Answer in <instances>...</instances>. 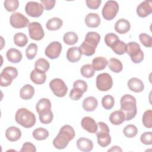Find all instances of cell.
<instances>
[{
	"label": "cell",
	"instance_id": "obj_1",
	"mask_svg": "<svg viewBox=\"0 0 152 152\" xmlns=\"http://www.w3.org/2000/svg\"><path fill=\"white\" fill-rule=\"evenodd\" d=\"M75 134V131L71 126L64 125L53 141V146L59 150L65 148L68 145L69 142L74 138Z\"/></svg>",
	"mask_w": 152,
	"mask_h": 152
},
{
	"label": "cell",
	"instance_id": "obj_2",
	"mask_svg": "<svg viewBox=\"0 0 152 152\" xmlns=\"http://www.w3.org/2000/svg\"><path fill=\"white\" fill-rule=\"evenodd\" d=\"M100 40V36L97 32H88L86 35L84 41L78 48L81 54L87 56L93 55L95 53Z\"/></svg>",
	"mask_w": 152,
	"mask_h": 152
},
{
	"label": "cell",
	"instance_id": "obj_3",
	"mask_svg": "<svg viewBox=\"0 0 152 152\" xmlns=\"http://www.w3.org/2000/svg\"><path fill=\"white\" fill-rule=\"evenodd\" d=\"M120 103L121 110L125 115V121L133 119L137 113L135 98L131 94H125L122 97Z\"/></svg>",
	"mask_w": 152,
	"mask_h": 152
},
{
	"label": "cell",
	"instance_id": "obj_4",
	"mask_svg": "<svg viewBox=\"0 0 152 152\" xmlns=\"http://www.w3.org/2000/svg\"><path fill=\"white\" fill-rule=\"evenodd\" d=\"M15 120L22 126L30 128L34 125L36 123V116L33 113L26 108L23 107L17 111Z\"/></svg>",
	"mask_w": 152,
	"mask_h": 152
},
{
	"label": "cell",
	"instance_id": "obj_5",
	"mask_svg": "<svg viewBox=\"0 0 152 152\" xmlns=\"http://www.w3.org/2000/svg\"><path fill=\"white\" fill-rule=\"evenodd\" d=\"M98 128L96 131L97 142L100 146L106 147L111 142V137L109 134V128L108 126L103 122L97 123Z\"/></svg>",
	"mask_w": 152,
	"mask_h": 152
},
{
	"label": "cell",
	"instance_id": "obj_6",
	"mask_svg": "<svg viewBox=\"0 0 152 152\" xmlns=\"http://www.w3.org/2000/svg\"><path fill=\"white\" fill-rule=\"evenodd\" d=\"M135 64H139L144 59V53L140 45L135 42H131L126 45V52Z\"/></svg>",
	"mask_w": 152,
	"mask_h": 152
},
{
	"label": "cell",
	"instance_id": "obj_7",
	"mask_svg": "<svg viewBox=\"0 0 152 152\" xmlns=\"http://www.w3.org/2000/svg\"><path fill=\"white\" fill-rule=\"evenodd\" d=\"M18 75L17 69L12 66H7L3 69L0 74V85L2 87H8L12 80Z\"/></svg>",
	"mask_w": 152,
	"mask_h": 152
},
{
	"label": "cell",
	"instance_id": "obj_8",
	"mask_svg": "<svg viewBox=\"0 0 152 152\" xmlns=\"http://www.w3.org/2000/svg\"><path fill=\"white\" fill-rule=\"evenodd\" d=\"M119 11V5L116 1H107L102 9L103 17L106 20H112L116 15Z\"/></svg>",
	"mask_w": 152,
	"mask_h": 152
},
{
	"label": "cell",
	"instance_id": "obj_9",
	"mask_svg": "<svg viewBox=\"0 0 152 152\" xmlns=\"http://www.w3.org/2000/svg\"><path fill=\"white\" fill-rule=\"evenodd\" d=\"M49 86L53 94L59 97H64L68 91V87L64 81L60 78H54L49 83Z\"/></svg>",
	"mask_w": 152,
	"mask_h": 152
},
{
	"label": "cell",
	"instance_id": "obj_10",
	"mask_svg": "<svg viewBox=\"0 0 152 152\" xmlns=\"http://www.w3.org/2000/svg\"><path fill=\"white\" fill-rule=\"evenodd\" d=\"M113 86V80L111 76L107 73L99 74L96 78V87L102 91H106L110 90Z\"/></svg>",
	"mask_w": 152,
	"mask_h": 152
},
{
	"label": "cell",
	"instance_id": "obj_11",
	"mask_svg": "<svg viewBox=\"0 0 152 152\" xmlns=\"http://www.w3.org/2000/svg\"><path fill=\"white\" fill-rule=\"evenodd\" d=\"M10 21L11 26L15 28L26 27L30 24L28 19L21 13L18 12H15L11 15Z\"/></svg>",
	"mask_w": 152,
	"mask_h": 152
},
{
	"label": "cell",
	"instance_id": "obj_12",
	"mask_svg": "<svg viewBox=\"0 0 152 152\" xmlns=\"http://www.w3.org/2000/svg\"><path fill=\"white\" fill-rule=\"evenodd\" d=\"M30 37L34 40H40L45 36V32L42 25L37 22H31L28 24Z\"/></svg>",
	"mask_w": 152,
	"mask_h": 152
},
{
	"label": "cell",
	"instance_id": "obj_13",
	"mask_svg": "<svg viewBox=\"0 0 152 152\" xmlns=\"http://www.w3.org/2000/svg\"><path fill=\"white\" fill-rule=\"evenodd\" d=\"M26 14L31 17L37 18L42 15L43 12V7L40 3L34 1L28 2L25 7Z\"/></svg>",
	"mask_w": 152,
	"mask_h": 152
},
{
	"label": "cell",
	"instance_id": "obj_14",
	"mask_svg": "<svg viewBox=\"0 0 152 152\" xmlns=\"http://www.w3.org/2000/svg\"><path fill=\"white\" fill-rule=\"evenodd\" d=\"M62 50V45L57 41L52 42L46 48L45 53L46 56L51 59H55L59 57Z\"/></svg>",
	"mask_w": 152,
	"mask_h": 152
},
{
	"label": "cell",
	"instance_id": "obj_15",
	"mask_svg": "<svg viewBox=\"0 0 152 152\" xmlns=\"http://www.w3.org/2000/svg\"><path fill=\"white\" fill-rule=\"evenodd\" d=\"M152 12V1H144L137 8V14L140 17H146Z\"/></svg>",
	"mask_w": 152,
	"mask_h": 152
},
{
	"label": "cell",
	"instance_id": "obj_16",
	"mask_svg": "<svg viewBox=\"0 0 152 152\" xmlns=\"http://www.w3.org/2000/svg\"><path fill=\"white\" fill-rule=\"evenodd\" d=\"M81 124L84 129L91 134L96 133L98 128L97 124H96V121L90 116L84 117L81 120Z\"/></svg>",
	"mask_w": 152,
	"mask_h": 152
},
{
	"label": "cell",
	"instance_id": "obj_17",
	"mask_svg": "<svg viewBox=\"0 0 152 152\" xmlns=\"http://www.w3.org/2000/svg\"><path fill=\"white\" fill-rule=\"evenodd\" d=\"M127 84L129 90L135 93L141 92L144 89V83L138 78H130L128 81Z\"/></svg>",
	"mask_w": 152,
	"mask_h": 152
},
{
	"label": "cell",
	"instance_id": "obj_18",
	"mask_svg": "<svg viewBox=\"0 0 152 152\" xmlns=\"http://www.w3.org/2000/svg\"><path fill=\"white\" fill-rule=\"evenodd\" d=\"M5 136L8 140L11 142L18 140L21 136V130L16 126H10L5 131Z\"/></svg>",
	"mask_w": 152,
	"mask_h": 152
},
{
	"label": "cell",
	"instance_id": "obj_19",
	"mask_svg": "<svg viewBox=\"0 0 152 152\" xmlns=\"http://www.w3.org/2000/svg\"><path fill=\"white\" fill-rule=\"evenodd\" d=\"M84 21L88 27L96 28L100 25L101 20L97 14L89 13L86 16Z\"/></svg>",
	"mask_w": 152,
	"mask_h": 152
},
{
	"label": "cell",
	"instance_id": "obj_20",
	"mask_svg": "<svg viewBox=\"0 0 152 152\" xmlns=\"http://www.w3.org/2000/svg\"><path fill=\"white\" fill-rule=\"evenodd\" d=\"M77 147L82 151H90L93 150V143L91 140L88 138L81 137L77 141Z\"/></svg>",
	"mask_w": 152,
	"mask_h": 152
},
{
	"label": "cell",
	"instance_id": "obj_21",
	"mask_svg": "<svg viewBox=\"0 0 152 152\" xmlns=\"http://www.w3.org/2000/svg\"><path fill=\"white\" fill-rule=\"evenodd\" d=\"M131 28V25L129 22L124 19H119L115 24V30L116 32L119 34H125L127 33Z\"/></svg>",
	"mask_w": 152,
	"mask_h": 152
},
{
	"label": "cell",
	"instance_id": "obj_22",
	"mask_svg": "<svg viewBox=\"0 0 152 152\" xmlns=\"http://www.w3.org/2000/svg\"><path fill=\"white\" fill-rule=\"evenodd\" d=\"M6 56L10 62L14 64L20 62L23 57L21 52L15 48L8 49L6 53Z\"/></svg>",
	"mask_w": 152,
	"mask_h": 152
},
{
	"label": "cell",
	"instance_id": "obj_23",
	"mask_svg": "<svg viewBox=\"0 0 152 152\" xmlns=\"http://www.w3.org/2000/svg\"><path fill=\"white\" fill-rule=\"evenodd\" d=\"M36 108L39 114L49 112L51 110V102L48 99L42 98L37 102Z\"/></svg>",
	"mask_w": 152,
	"mask_h": 152
},
{
	"label": "cell",
	"instance_id": "obj_24",
	"mask_svg": "<svg viewBox=\"0 0 152 152\" xmlns=\"http://www.w3.org/2000/svg\"><path fill=\"white\" fill-rule=\"evenodd\" d=\"M81 53L78 47H71L68 49L66 52V58L71 62H78L81 58Z\"/></svg>",
	"mask_w": 152,
	"mask_h": 152
},
{
	"label": "cell",
	"instance_id": "obj_25",
	"mask_svg": "<svg viewBox=\"0 0 152 152\" xmlns=\"http://www.w3.org/2000/svg\"><path fill=\"white\" fill-rule=\"evenodd\" d=\"M98 105L97 100L93 96L87 97L83 102V107L87 112L94 111Z\"/></svg>",
	"mask_w": 152,
	"mask_h": 152
},
{
	"label": "cell",
	"instance_id": "obj_26",
	"mask_svg": "<svg viewBox=\"0 0 152 152\" xmlns=\"http://www.w3.org/2000/svg\"><path fill=\"white\" fill-rule=\"evenodd\" d=\"M31 80L36 84H42L46 80V75L45 72L34 69L30 74Z\"/></svg>",
	"mask_w": 152,
	"mask_h": 152
},
{
	"label": "cell",
	"instance_id": "obj_27",
	"mask_svg": "<svg viewBox=\"0 0 152 152\" xmlns=\"http://www.w3.org/2000/svg\"><path fill=\"white\" fill-rule=\"evenodd\" d=\"M34 94V87L30 84H26L20 91V97L24 100L31 99Z\"/></svg>",
	"mask_w": 152,
	"mask_h": 152
},
{
	"label": "cell",
	"instance_id": "obj_28",
	"mask_svg": "<svg viewBox=\"0 0 152 152\" xmlns=\"http://www.w3.org/2000/svg\"><path fill=\"white\" fill-rule=\"evenodd\" d=\"M109 121L113 125H121L125 121V115L121 110L114 111L110 115Z\"/></svg>",
	"mask_w": 152,
	"mask_h": 152
},
{
	"label": "cell",
	"instance_id": "obj_29",
	"mask_svg": "<svg viewBox=\"0 0 152 152\" xmlns=\"http://www.w3.org/2000/svg\"><path fill=\"white\" fill-rule=\"evenodd\" d=\"M107 64L108 61L105 58L98 56L93 59L91 65L94 71H100L104 69Z\"/></svg>",
	"mask_w": 152,
	"mask_h": 152
},
{
	"label": "cell",
	"instance_id": "obj_30",
	"mask_svg": "<svg viewBox=\"0 0 152 152\" xmlns=\"http://www.w3.org/2000/svg\"><path fill=\"white\" fill-rule=\"evenodd\" d=\"M63 24L62 20L58 17H53L49 19L46 24V27L48 30L51 31H55L59 29Z\"/></svg>",
	"mask_w": 152,
	"mask_h": 152
},
{
	"label": "cell",
	"instance_id": "obj_31",
	"mask_svg": "<svg viewBox=\"0 0 152 152\" xmlns=\"http://www.w3.org/2000/svg\"><path fill=\"white\" fill-rule=\"evenodd\" d=\"M108 62L109 68L113 72L118 73L122 70L123 65L120 60L116 58H112L109 59Z\"/></svg>",
	"mask_w": 152,
	"mask_h": 152
},
{
	"label": "cell",
	"instance_id": "obj_32",
	"mask_svg": "<svg viewBox=\"0 0 152 152\" xmlns=\"http://www.w3.org/2000/svg\"><path fill=\"white\" fill-rule=\"evenodd\" d=\"M33 138L38 141L44 140L49 137V132L43 128H38L35 129L33 132Z\"/></svg>",
	"mask_w": 152,
	"mask_h": 152
},
{
	"label": "cell",
	"instance_id": "obj_33",
	"mask_svg": "<svg viewBox=\"0 0 152 152\" xmlns=\"http://www.w3.org/2000/svg\"><path fill=\"white\" fill-rule=\"evenodd\" d=\"M50 64L49 62L45 59V58H39L38 59L34 64L35 69L43 72H46L49 69Z\"/></svg>",
	"mask_w": 152,
	"mask_h": 152
},
{
	"label": "cell",
	"instance_id": "obj_34",
	"mask_svg": "<svg viewBox=\"0 0 152 152\" xmlns=\"http://www.w3.org/2000/svg\"><path fill=\"white\" fill-rule=\"evenodd\" d=\"M14 42L15 45L19 47H24L27 45L28 39L25 34L23 33H17L14 36Z\"/></svg>",
	"mask_w": 152,
	"mask_h": 152
},
{
	"label": "cell",
	"instance_id": "obj_35",
	"mask_svg": "<svg viewBox=\"0 0 152 152\" xmlns=\"http://www.w3.org/2000/svg\"><path fill=\"white\" fill-rule=\"evenodd\" d=\"M126 45L125 42L119 40L111 46V48L116 54L122 55L126 52Z\"/></svg>",
	"mask_w": 152,
	"mask_h": 152
},
{
	"label": "cell",
	"instance_id": "obj_36",
	"mask_svg": "<svg viewBox=\"0 0 152 152\" xmlns=\"http://www.w3.org/2000/svg\"><path fill=\"white\" fill-rule=\"evenodd\" d=\"M78 39V35L72 31H68L64 35V42L68 45H73L75 44Z\"/></svg>",
	"mask_w": 152,
	"mask_h": 152
},
{
	"label": "cell",
	"instance_id": "obj_37",
	"mask_svg": "<svg viewBox=\"0 0 152 152\" xmlns=\"http://www.w3.org/2000/svg\"><path fill=\"white\" fill-rule=\"evenodd\" d=\"M123 133L128 138L134 137L138 133L137 128L132 124H129L125 126L123 129Z\"/></svg>",
	"mask_w": 152,
	"mask_h": 152
},
{
	"label": "cell",
	"instance_id": "obj_38",
	"mask_svg": "<svg viewBox=\"0 0 152 152\" xmlns=\"http://www.w3.org/2000/svg\"><path fill=\"white\" fill-rule=\"evenodd\" d=\"M80 72H81V75L84 77H86L87 78L92 77L95 73V71L93 68L92 65L90 64L84 65L81 68Z\"/></svg>",
	"mask_w": 152,
	"mask_h": 152
},
{
	"label": "cell",
	"instance_id": "obj_39",
	"mask_svg": "<svg viewBox=\"0 0 152 152\" xmlns=\"http://www.w3.org/2000/svg\"><path fill=\"white\" fill-rule=\"evenodd\" d=\"M114 104V98L111 95H106L102 99V104L106 110L111 109L113 107Z\"/></svg>",
	"mask_w": 152,
	"mask_h": 152
},
{
	"label": "cell",
	"instance_id": "obj_40",
	"mask_svg": "<svg viewBox=\"0 0 152 152\" xmlns=\"http://www.w3.org/2000/svg\"><path fill=\"white\" fill-rule=\"evenodd\" d=\"M37 52V46L35 43L30 44L26 50L27 58L31 60L35 58Z\"/></svg>",
	"mask_w": 152,
	"mask_h": 152
},
{
	"label": "cell",
	"instance_id": "obj_41",
	"mask_svg": "<svg viewBox=\"0 0 152 152\" xmlns=\"http://www.w3.org/2000/svg\"><path fill=\"white\" fill-rule=\"evenodd\" d=\"M142 124L144 126L148 128L152 127V110H146L142 116Z\"/></svg>",
	"mask_w": 152,
	"mask_h": 152
},
{
	"label": "cell",
	"instance_id": "obj_42",
	"mask_svg": "<svg viewBox=\"0 0 152 152\" xmlns=\"http://www.w3.org/2000/svg\"><path fill=\"white\" fill-rule=\"evenodd\" d=\"M4 7L9 12L15 11L19 6V1L18 0H6L4 1Z\"/></svg>",
	"mask_w": 152,
	"mask_h": 152
},
{
	"label": "cell",
	"instance_id": "obj_43",
	"mask_svg": "<svg viewBox=\"0 0 152 152\" xmlns=\"http://www.w3.org/2000/svg\"><path fill=\"white\" fill-rule=\"evenodd\" d=\"M39 115L40 121L43 124H50L52 121L53 118V113L51 110L46 113H40L39 114Z\"/></svg>",
	"mask_w": 152,
	"mask_h": 152
},
{
	"label": "cell",
	"instance_id": "obj_44",
	"mask_svg": "<svg viewBox=\"0 0 152 152\" xmlns=\"http://www.w3.org/2000/svg\"><path fill=\"white\" fill-rule=\"evenodd\" d=\"M119 40V39L118 36L113 33H108L104 37V42L106 45L110 48H111V46Z\"/></svg>",
	"mask_w": 152,
	"mask_h": 152
},
{
	"label": "cell",
	"instance_id": "obj_45",
	"mask_svg": "<svg viewBox=\"0 0 152 152\" xmlns=\"http://www.w3.org/2000/svg\"><path fill=\"white\" fill-rule=\"evenodd\" d=\"M141 43L147 48H151L152 45V37L146 33H141L139 35Z\"/></svg>",
	"mask_w": 152,
	"mask_h": 152
},
{
	"label": "cell",
	"instance_id": "obj_46",
	"mask_svg": "<svg viewBox=\"0 0 152 152\" xmlns=\"http://www.w3.org/2000/svg\"><path fill=\"white\" fill-rule=\"evenodd\" d=\"M84 92L78 88H73L69 93V98L73 100H78L83 96Z\"/></svg>",
	"mask_w": 152,
	"mask_h": 152
},
{
	"label": "cell",
	"instance_id": "obj_47",
	"mask_svg": "<svg viewBox=\"0 0 152 152\" xmlns=\"http://www.w3.org/2000/svg\"><path fill=\"white\" fill-rule=\"evenodd\" d=\"M142 143L145 145H151L152 144V132L150 131L144 132L140 137Z\"/></svg>",
	"mask_w": 152,
	"mask_h": 152
},
{
	"label": "cell",
	"instance_id": "obj_48",
	"mask_svg": "<svg viewBox=\"0 0 152 152\" xmlns=\"http://www.w3.org/2000/svg\"><path fill=\"white\" fill-rule=\"evenodd\" d=\"M74 88H78L82 90L84 93L87 90V84L82 80H76L73 84Z\"/></svg>",
	"mask_w": 152,
	"mask_h": 152
},
{
	"label": "cell",
	"instance_id": "obj_49",
	"mask_svg": "<svg viewBox=\"0 0 152 152\" xmlns=\"http://www.w3.org/2000/svg\"><path fill=\"white\" fill-rule=\"evenodd\" d=\"M40 3L46 10H50L54 8L56 1L55 0H40Z\"/></svg>",
	"mask_w": 152,
	"mask_h": 152
},
{
	"label": "cell",
	"instance_id": "obj_50",
	"mask_svg": "<svg viewBox=\"0 0 152 152\" xmlns=\"http://www.w3.org/2000/svg\"><path fill=\"white\" fill-rule=\"evenodd\" d=\"M20 152H26V151H31V152H36V148L34 144L30 142H26L23 144L21 149L20 150Z\"/></svg>",
	"mask_w": 152,
	"mask_h": 152
},
{
	"label": "cell",
	"instance_id": "obj_51",
	"mask_svg": "<svg viewBox=\"0 0 152 152\" xmlns=\"http://www.w3.org/2000/svg\"><path fill=\"white\" fill-rule=\"evenodd\" d=\"M102 2L101 0H86V3L87 7L92 10L97 9Z\"/></svg>",
	"mask_w": 152,
	"mask_h": 152
},
{
	"label": "cell",
	"instance_id": "obj_52",
	"mask_svg": "<svg viewBox=\"0 0 152 152\" xmlns=\"http://www.w3.org/2000/svg\"><path fill=\"white\" fill-rule=\"evenodd\" d=\"M107 151L108 152H109V151H120V152H122V150L119 146L115 145V146L112 147V148L108 150Z\"/></svg>",
	"mask_w": 152,
	"mask_h": 152
}]
</instances>
